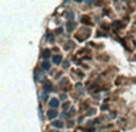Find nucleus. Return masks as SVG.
<instances>
[{
	"mask_svg": "<svg viewBox=\"0 0 136 132\" xmlns=\"http://www.w3.org/2000/svg\"><path fill=\"white\" fill-rule=\"evenodd\" d=\"M50 106H51V107H57V106H59V101H57L56 99H53L51 102H50Z\"/></svg>",
	"mask_w": 136,
	"mask_h": 132,
	"instance_id": "obj_1",
	"label": "nucleus"
},
{
	"mask_svg": "<svg viewBox=\"0 0 136 132\" xmlns=\"http://www.w3.org/2000/svg\"><path fill=\"white\" fill-rule=\"evenodd\" d=\"M56 115H57V112H54V111H51V112L48 114V117L50 118V119H51V118H54V117H56Z\"/></svg>",
	"mask_w": 136,
	"mask_h": 132,
	"instance_id": "obj_2",
	"label": "nucleus"
},
{
	"mask_svg": "<svg viewBox=\"0 0 136 132\" xmlns=\"http://www.w3.org/2000/svg\"><path fill=\"white\" fill-rule=\"evenodd\" d=\"M61 60H62V58L59 55V57H54V62H56V64H59V62H61Z\"/></svg>",
	"mask_w": 136,
	"mask_h": 132,
	"instance_id": "obj_3",
	"label": "nucleus"
},
{
	"mask_svg": "<svg viewBox=\"0 0 136 132\" xmlns=\"http://www.w3.org/2000/svg\"><path fill=\"white\" fill-rule=\"evenodd\" d=\"M43 69H44V70H49V69H50V64H49V62H44V64H43Z\"/></svg>",
	"mask_w": 136,
	"mask_h": 132,
	"instance_id": "obj_4",
	"label": "nucleus"
},
{
	"mask_svg": "<svg viewBox=\"0 0 136 132\" xmlns=\"http://www.w3.org/2000/svg\"><path fill=\"white\" fill-rule=\"evenodd\" d=\"M44 57H49V51H45L44 52Z\"/></svg>",
	"mask_w": 136,
	"mask_h": 132,
	"instance_id": "obj_5",
	"label": "nucleus"
},
{
	"mask_svg": "<svg viewBox=\"0 0 136 132\" xmlns=\"http://www.w3.org/2000/svg\"><path fill=\"white\" fill-rule=\"evenodd\" d=\"M55 126H59V127H61V126H62V124H61V122H55Z\"/></svg>",
	"mask_w": 136,
	"mask_h": 132,
	"instance_id": "obj_6",
	"label": "nucleus"
},
{
	"mask_svg": "<svg viewBox=\"0 0 136 132\" xmlns=\"http://www.w3.org/2000/svg\"><path fill=\"white\" fill-rule=\"evenodd\" d=\"M92 1H93V0H86V2H87V4H91Z\"/></svg>",
	"mask_w": 136,
	"mask_h": 132,
	"instance_id": "obj_7",
	"label": "nucleus"
},
{
	"mask_svg": "<svg viewBox=\"0 0 136 132\" xmlns=\"http://www.w3.org/2000/svg\"><path fill=\"white\" fill-rule=\"evenodd\" d=\"M75 1H82V0H75Z\"/></svg>",
	"mask_w": 136,
	"mask_h": 132,
	"instance_id": "obj_8",
	"label": "nucleus"
}]
</instances>
